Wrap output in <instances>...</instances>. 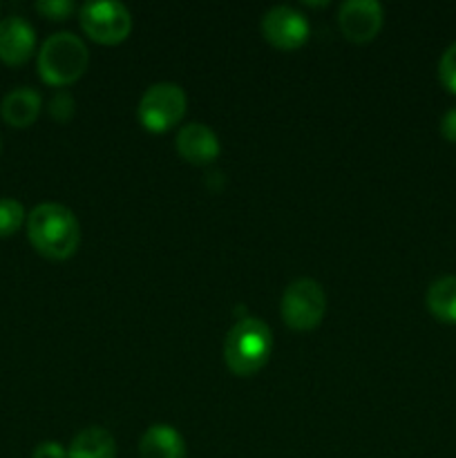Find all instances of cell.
Returning a JSON list of instances; mask_svg holds the SVG:
<instances>
[{
  "instance_id": "1",
  "label": "cell",
  "mask_w": 456,
  "mask_h": 458,
  "mask_svg": "<svg viewBox=\"0 0 456 458\" xmlns=\"http://www.w3.org/2000/svg\"><path fill=\"white\" fill-rule=\"evenodd\" d=\"M27 237L43 258L67 259L79 250L80 224L67 206L45 201L27 215Z\"/></svg>"
},
{
  "instance_id": "2",
  "label": "cell",
  "mask_w": 456,
  "mask_h": 458,
  "mask_svg": "<svg viewBox=\"0 0 456 458\" xmlns=\"http://www.w3.org/2000/svg\"><path fill=\"white\" fill-rule=\"evenodd\" d=\"M273 352V334L266 322L241 318L232 325L224 343V360L235 376H253L268 362Z\"/></svg>"
},
{
  "instance_id": "3",
  "label": "cell",
  "mask_w": 456,
  "mask_h": 458,
  "mask_svg": "<svg viewBox=\"0 0 456 458\" xmlns=\"http://www.w3.org/2000/svg\"><path fill=\"white\" fill-rule=\"evenodd\" d=\"M89 52L72 31H58L43 43L38 52V74L54 88H65L85 74Z\"/></svg>"
},
{
  "instance_id": "4",
  "label": "cell",
  "mask_w": 456,
  "mask_h": 458,
  "mask_svg": "<svg viewBox=\"0 0 456 458\" xmlns=\"http://www.w3.org/2000/svg\"><path fill=\"white\" fill-rule=\"evenodd\" d=\"M186 107L188 97L182 85L161 81V83L150 85L143 92L137 107V116L148 132L161 134L168 132L173 125H177L183 119Z\"/></svg>"
},
{
  "instance_id": "5",
  "label": "cell",
  "mask_w": 456,
  "mask_h": 458,
  "mask_svg": "<svg viewBox=\"0 0 456 458\" xmlns=\"http://www.w3.org/2000/svg\"><path fill=\"white\" fill-rule=\"evenodd\" d=\"M326 311V295L320 282L311 277L293 280L282 293L280 313L286 327L295 331H311L322 322Z\"/></svg>"
},
{
  "instance_id": "6",
  "label": "cell",
  "mask_w": 456,
  "mask_h": 458,
  "mask_svg": "<svg viewBox=\"0 0 456 458\" xmlns=\"http://www.w3.org/2000/svg\"><path fill=\"white\" fill-rule=\"evenodd\" d=\"M80 27L92 40L103 45L123 43L132 31V13L116 0H94L79 7Z\"/></svg>"
},
{
  "instance_id": "7",
  "label": "cell",
  "mask_w": 456,
  "mask_h": 458,
  "mask_svg": "<svg viewBox=\"0 0 456 458\" xmlns=\"http://www.w3.org/2000/svg\"><path fill=\"white\" fill-rule=\"evenodd\" d=\"M262 34L273 47L291 52L307 43L311 25H308L307 16L291 4H275L264 13Z\"/></svg>"
},
{
  "instance_id": "8",
  "label": "cell",
  "mask_w": 456,
  "mask_h": 458,
  "mask_svg": "<svg viewBox=\"0 0 456 458\" xmlns=\"http://www.w3.org/2000/svg\"><path fill=\"white\" fill-rule=\"evenodd\" d=\"M384 22V9L378 0H347L338 9V27L351 43H369Z\"/></svg>"
},
{
  "instance_id": "9",
  "label": "cell",
  "mask_w": 456,
  "mask_h": 458,
  "mask_svg": "<svg viewBox=\"0 0 456 458\" xmlns=\"http://www.w3.org/2000/svg\"><path fill=\"white\" fill-rule=\"evenodd\" d=\"M36 47V31L22 16L0 18V58L7 65L30 61Z\"/></svg>"
},
{
  "instance_id": "10",
  "label": "cell",
  "mask_w": 456,
  "mask_h": 458,
  "mask_svg": "<svg viewBox=\"0 0 456 458\" xmlns=\"http://www.w3.org/2000/svg\"><path fill=\"white\" fill-rule=\"evenodd\" d=\"M177 152L188 164L206 165L217 159L222 152V143L208 125L192 121L177 132Z\"/></svg>"
},
{
  "instance_id": "11",
  "label": "cell",
  "mask_w": 456,
  "mask_h": 458,
  "mask_svg": "<svg viewBox=\"0 0 456 458\" xmlns=\"http://www.w3.org/2000/svg\"><path fill=\"white\" fill-rule=\"evenodd\" d=\"M139 458H188L186 441L173 425L156 423L143 432Z\"/></svg>"
},
{
  "instance_id": "12",
  "label": "cell",
  "mask_w": 456,
  "mask_h": 458,
  "mask_svg": "<svg viewBox=\"0 0 456 458\" xmlns=\"http://www.w3.org/2000/svg\"><path fill=\"white\" fill-rule=\"evenodd\" d=\"M43 107V97L34 88L9 89L0 103V114L13 128H27L34 123Z\"/></svg>"
},
{
  "instance_id": "13",
  "label": "cell",
  "mask_w": 456,
  "mask_h": 458,
  "mask_svg": "<svg viewBox=\"0 0 456 458\" xmlns=\"http://www.w3.org/2000/svg\"><path fill=\"white\" fill-rule=\"evenodd\" d=\"M67 458H116V441L106 428L80 429L67 447Z\"/></svg>"
},
{
  "instance_id": "14",
  "label": "cell",
  "mask_w": 456,
  "mask_h": 458,
  "mask_svg": "<svg viewBox=\"0 0 456 458\" xmlns=\"http://www.w3.org/2000/svg\"><path fill=\"white\" fill-rule=\"evenodd\" d=\"M429 313L445 325H456V276H443L429 284L425 295Z\"/></svg>"
},
{
  "instance_id": "15",
  "label": "cell",
  "mask_w": 456,
  "mask_h": 458,
  "mask_svg": "<svg viewBox=\"0 0 456 458\" xmlns=\"http://www.w3.org/2000/svg\"><path fill=\"white\" fill-rule=\"evenodd\" d=\"M27 219L25 206L13 197H0V237H9L18 233Z\"/></svg>"
},
{
  "instance_id": "16",
  "label": "cell",
  "mask_w": 456,
  "mask_h": 458,
  "mask_svg": "<svg viewBox=\"0 0 456 458\" xmlns=\"http://www.w3.org/2000/svg\"><path fill=\"white\" fill-rule=\"evenodd\" d=\"M438 79L447 92L456 94V43H452L443 52L441 61H438Z\"/></svg>"
},
{
  "instance_id": "17",
  "label": "cell",
  "mask_w": 456,
  "mask_h": 458,
  "mask_svg": "<svg viewBox=\"0 0 456 458\" xmlns=\"http://www.w3.org/2000/svg\"><path fill=\"white\" fill-rule=\"evenodd\" d=\"M74 112H76L74 97H72L67 89H58V92L52 97V101H49V114H52V119L58 121V123H67V121L74 116Z\"/></svg>"
},
{
  "instance_id": "18",
  "label": "cell",
  "mask_w": 456,
  "mask_h": 458,
  "mask_svg": "<svg viewBox=\"0 0 456 458\" xmlns=\"http://www.w3.org/2000/svg\"><path fill=\"white\" fill-rule=\"evenodd\" d=\"M74 9L72 0H38L36 3V12L43 13L45 18H52V21H65Z\"/></svg>"
},
{
  "instance_id": "19",
  "label": "cell",
  "mask_w": 456,
  "mask_h": 458,
  "mask_svg": "<svg viewBox=\"0 0 456 458\" xmlns=\"http://www.w3.org/2000/svg\"><path fill=\"white\" fill-rule=\"evenodd\" d=\"M31 458H67V450L58 441H43L36 445Z\"/></svg>"
},
{
  "instance_id": "20",
  "label": "cell",
  "mask_w": 456,
  "mask_h": 458,
  "mask_svg": "<svg viewBox=\"0 0 456 458\" xmlns=\"http://www.w3.org/2000/svg\"><path fill=\"white\" fill-rule=\"evenodd\" d=\"M441 134L450 143H456V106L443 114L441 119Z\"/></svg>"
},
{
  "instance_id": "21",
  "label": "cell",
  "mask_w": 456,
  "mask_h": 458,
  "mask_svg": "<svg viewBox=\"0 0 456 458\" xmlns=\"http://www.w3.org/2000/svg\"><path fill=\"white\" fill-rule=\"evenodd\" d=\"M0 150H3V139H0Z\"/></svg>"
}]
</instances>
